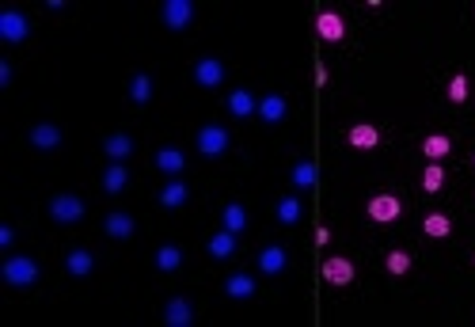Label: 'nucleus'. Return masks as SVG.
<instances>
[{
  "label": "nucleus",
  "instance_id": "obj_1",
  "mask_svg": "<svg viewBox=\"0 0 475 327\" xmlns=\"http://www.w3.org/2000/svg\"><path fill=\"white\" fill-rule=\"evenodd\" d=\"M4 282H8V286H16V289H31L38 282V263H35V259H27V255H12L4 263Z\"/></svg>",
  "mask_w": 475,
  "mask_h": 327
},
{
  "label": "nucleus",
  "instance_id": "obj_2",
  "mask_svg": "<svg viewBox=\"0 0 475 327\" xmlns=\"http://www.w3.org/2000/svg\"><path fill=\"white\" fill-rule=\"evenodd\" d=\"M365 213H369V221H377V225H392V221H400L403 202L395 198V194H373Z\"/></svg>",
  "mask_w": 475,
  "mask_h": 327
},
{
  "label": "nucleus",
  "instance_id": "obj_3",
  "mask_svg": "<svg viewBox=\"0 0 475 327\" xmlns=\"http://www.w3.org/2000/svg\"><path fill=\"white\" fill-rule=\"evenodd\" d=\"M31 35V23L23 12H16V8H8V12H0V38L12 42V46H19V42H27Z\"/></svg>",
  "mask_w": 475,
  "mask_h": 327
},
{
  "label": "nucleus",
  "instance_id": "obj_4",
  "mask_svg": "<svg viewBox=\"0 0 475 327\" xmlns=\"http://www.w3.org/2000/svg\"><path fill=\"white\" fill-rule=\"evenodd\" d=\"M198 152H202V156H225L228 152V129L225 126H202L198 129Z\"/></svg>",
  "mask_w": 475,
  "mask_h": 327
},
{
  "label": "nucleus",
  "instance_id": "obj_5",
  "mask_svg": "<svg viewBox=\"0 0 475 327\" xmlns=\"http://www.w3.org/2000/svg\"><path fill=\"white\" fill-rule=\"evenodd\" d=\"M50 217L58 225H76L84 217V202L76 198V194H58V198L50 202Z\"/></svg>",
  "mask_w": 475,
  "mask_h": 327
},
{
  "label": "nucleus",
  "instance_id": "obj_6",
  "mask_svg": "<svg viewBox=\"0 0 475 327\" xmlns=\"http://www.w3.org/2000/svg\"><path fill=\"white\" fill-rule=\"evenodd\" d=\"M160 16H164V27L183 31L194 19V4H191V0H168V4L160 8Z\"/></svg>",
  "mask_w": 475,
  "mask_h": 327
},
{
  "label": "nucleus",
  "instance_id": "obj_7",
  "mask_svg": "<svg viewBox=\"0 0 475 327\" xmlns=\"http://www.w3.org/2000/svg\"><path fill=\"white\" fill-rule=\"evenodd\" d=\"M324 282H327V286H350V282H353V263L346 255L324 259Z\"/></svg>",
  "mask_w": 475,
  "mask_h": 327
},
{
  "label": "nucleus",
  "instance_id": "obj_8",
  "mask_svg": "<svg viewBox=\"0 0 475 327\" xmlns=\"http://www.w3.org/2000/svg\"><path fill=\"white\" fill-rule=\"evenodd\" d=\"M316 31L324 42H342L346 38V19H342L338 12H319L316 16Z\"/></svg>",
  "mask_w": 475,
  "mask_h": 327
},
{
  "label": "nucleus",
  "instance_id": "obj_9",
  "mask_svg": "<svg viewBox=\"0 0 475 327\" xmlns=\"http://www.w3.org/2000/svg\"><path fill=\"white\" fill-rule=\"evenodd\" d=\"M194 80L202 84V88H217V84L225 80V65H220L217 58H202L194 65Z\"/></svg>",
  "mask_w": 475,
  "mask_h": 327
},
{
  "label": "nucleus",
  "instance_id": "obj_10",
  "mask_svg": "<svg viewBox=\"0 0 475 327\" xmlns=\"http://www.w3.org/2000/svg\"><path fill=\"white\" fill-rule=\"evenodd\" d=\"M164 323H168V327H191V323H194L191 301H183V297L168 301V309H164Z\"/></svg>",
  "mask_w": 475,
  "mask_h": 327
},
{
  "label": "nucleus",
  "instance_id": "obj_11",
  "mask_svg": "<svg viewBox=\"0 0 475 327\" xmlns=\"http://www.w3.org/2000/svg\"><path fill=\"white\" fill-rule=\"evenodd\" d=\"M346 141H350L353 149H377L380 145V129L369 126V122H358V126H350Z\"/></svg>",
  "mask_w": 475,
  "mask_h": 327
},
{
  "label": "nucleus",
  "instance_id": "obj_12",
  "mask_svg": "<svg viewBox=\"0 0 475 327\" xmlns=\"http://www.w3.org/2000/svg\"><path fill=\"white\" fill-rule=\"evenodd\" d=\"M209 255L213 259H232L236 255V232H228V228H220V232H213L209 236Z\"/></svg>",
  "mask_w": 475,
  "mask_h": 327
},
{
  "label": "nucleus",
  "instance_id": "obj_13",
  "mask_svg": "<svg viewBox=\"0 0 475 327\" xmlns=\"http://www.w3.org/2000/svg\"><path fill=\"white\" fill-rule=\"evenodd\" d=\"M228 111L236 114V118H251V114L259 111V100H255L247 88H236V92L228 95Z\"/></svg>",
  "mask_w": 475,
  "mask_h": 327
},
{
  "label": "nucleus",
  "instance_id": "obj_14",
  "mask_svg": "<svg viewBox=\"0 0 475 327\" xmlns=\"http://www.w3.org/2000/svg\"><path fill=\"white\" fill-rule=\"evenodd\" d=\"M31 145L42 149V152L58 149V145H61V129H58V126H50V122H38L35 129H31Z\"/></svg>",
  "mask_w": 475,
  "mask_h": 327
},
{
  "label": "nucleus",
  "instance_id": "obj_15",
  "mask_svg": "<svg viewBox=\"0 0 475 327\" xmlns=\"http://www.w3.org/2000/svg\"><path fill=\"white\" fill-rule=\"evenodd\" d=\"M319 183V168L312 160H297V168H293V187L297 191H312Z\"/></svg>",
  "mask_w": 475,
  "mask_h": 327
},
{
  "label": "nucleus",
  "instance_id": "obj_16",
  "mask_svg": "<svg viewBox=\"0 0 475 327\" xmlns=\"http://www.w3.org/2000/svg\"><path fill=\"white\" fill-rule=\"evenodd\" d=\"M285 263H289V255H285V247H278V244L267 247V252L259 255V270H262V274H282Z\"/></svg>",
  "mask_w": 475,
  "mask_h": 327
},
{
  "label": "nucleus",
  "instance_id": "obj_17",
  "mask_svg": "<svg viewBox=\"0 0 475 327\" xmlns=\"http://www.w3.org/2000/svg\"><path fill=\"white\" fill-rule=\"evenodd\" d=\"M92 267H95V259H92V252H84V247H76V252H69V259H65V270H69L73 278H87Z\"/></svg>",
  "mask_w": 475,
  "mask_h": 327
},
{
  "label": "nucleus",
  "instance_id": "obj_18",
  "mask_svg": "<svg viewBox=\"0 0 475 327\" xmlns=\"http://www.w3.org/2000/svg\"><path fill=\"white\" fill-rule=\"evenodd\" d=\"M285 111H289V107H285V100H282V95H267V100H259V118H262L267 126L282 122V118H285Z\"/></svg>",
  "mask_w": 475,
  "mask_h": 327
},
{
  "label": "nucleus",
  "instance_id": "obj_19",
  "mask_svg": "<svg viewBox=\"0 0 475 327\" xmlns=\"http://www.w3.org/2000/svg\"><path fill=\"white\" fill-rule=\"evenodd\" d=\"M103 152H107V156L114 160V164H122L129 152H134V141H129L126 134H110V137L103 141Z\"/></svg>",
  "mask_w": 475,
  "mask_h": 327
},
{
  "label": "nucleus",
  "instance_id": "obj_20",
  "mask_svg": "<svg viewBox=\"0 0 475 327\" xmlns=\"http://www.w3.org/2000/svg\"><path fill=\"white\" fill-rule=\"evenodd\" d=\"M107 236H114V240H126V236H134V217L129 213H107Z\"/></svg>",
  "mask_w": 475,
  "mask_h": 327
},
{
  "label": "nucleus",
  "instance_id": "obj_21",
  "mask_svg": "<svg viewBox=\"0 0 475 327\" xmlns=\"http://www.w3.org/2000/svg\"><path fill=\"white\" fill-rule=\"evenodd\" d=\"M156 168L168 171V176H179V171L186 168V156H183L179 149H160L156 152Z\"/></svg>",
  "mask_w": 475,
  "mask_h": 327
},
{
  "label": "nucleus",
  "instance_id": "obj_22",
  "mask_svg": "<svg viewBox=\"0 0 475 327\" xmlns=\"http://www.w3.org/2000/svg\"><path fill=\"white\" fill-rule=\"evenodd\" d=\"M422 152H426V160H445L449 152H452V141L445 134H429L422 141Z\"/></svg>",
  "mask_w": 475,
  "mask_h": 327
},
{
  "label": "nucleus",
  "instance_id": "obj_23",
  "mask_svg": "<svg viewBox=\"0 0 475 327\" xmlns=\"http://www.w3.org/2000/svg\"><path fill=\"white\" fill-rule=\"evenodd\" d=\"M126 183H129V171L122 168V164H110L107 176H103V191H107V194H122Z\"/></svg>",
  "mask_w": 475,
  "mask_h": 327
},
{
  "label": "nucleus",
  "instance_id": "obj_24",
  "mask_svg": "<svg viewBox=\"0 0 475 327\" xmlns=\"http://www.w3.org/2000/svg\"><path fill=\"white\" fill-rule=\"evenodd\" d=\"M186 194H191V191H186V183L175 179V183H168V187L160 191V205H164V210H179V205L186 202Z\"/></svg>",
  "mask_w": 475,
  "mask_h": 327
},
{
  "label": "nucleus",
  "instance_id": "obj_25",
  "mask_svg": "<svg viewBox=\"0 0 475 327\" xmlns=\"http://www.w3.org/2000/svg\"><path fill=\"white\" fill-rule=\"evenodd\" d=\"M225 293H228V297H236V301H244V297L255 293V278H251V274H232L225 282Z\"/></svg>",
  "mask_w": 475,
  "mask_h": 327
},
{
  "label": "nucleus",
  "instance_id": "obj_26",
  "mask_svg": "<svg viewBox=\"0 0 475 327\" xmlns=\"http://www.w3.org/2000/svg\"><path fill=\"white\" fill-rule=\"evenodd\" d=\"M220 225H225L228 232H244V228H247V210H244V205H236V202L225 205V213H220Z\"/></svg>",
  "mask_w": 475,
  "mask_h": 327
},
{
  "label": "nucleus",
  "instance_id": "obj_27",
  "mask_svg": "<svg viewBox=\"0 0 475 327\" xmlns=\"http://www.w3.org/2000/svg\"><path fill=\"white\" fill-rule=\"evenodd\" d=\"M422 232H426V236H434V240H445V236L452 232V221H449L445 213H426Z\"/></svg>",
  "mask_w": 475,
  "mask_h": 327
},
{
  "label": "nucleus",
  "instance_id": "obj_28",
  "mask_svg": "<svg viewBox=\"0 0 475 327\" xmlns=\"http://www.w3.org/2000/svg\"><path fill=\"white\" fill-rule=\"evenodd\" d=\"M129 100H134L137 107H145L152 100V80H149V73H137L134 80H129Z\"/></svg>",
  "mask_w": 475,
  "mask_h": 327
},
{
  "label": "nucleus",
  "instance_id": "obj_29",
  "mask_svg": "<svg viewBox=\"0 0 475 327\" xmlns=\"http://www.w3.org/2000/svg\"><path fill=\"white\" fill-rule=\"evenodd\" d=\"M441 187H445V168H441L437 160H429L426 171H422V191L426 194H437Z\"/></svg>",
  "mask_w": 475,
  "mask_h": 327
},
{
  "label": "nucleus",
  "instance_id": "obj_30",
  "mask_svg": "<svg viewBox=\"0 0 475 327\" xmlns=\"http://www.w3.org/2000/svg\"><path fill=\"white\" fill-rule=\"evenodd\" d=\"M183 263V252L175 244H164L160 252H156V270H164V274H171V270H179Z\"/></svg>",
  "mask_w": 475,
  "mask_h": 327
},
{
  "label": "nucleus",
  "instance_id": "obj_31",
  "mask_svg": "<svg viewBox=\"0 0 475 327\" xmlns=\"http://www.w3.org/2000/svg\"><path fill=\"white\" fill-rule=\"evenodd\" d=\"M468 95H471V80H468V73H457L449 80V103H468Z\"/></svg>",
  "mask_w": 475,
  "mask_h": 327
},
{
  "label": "nucleus",
  "instance_id": "obj_32",
  "mask_svg": "<svg viewBox=\"0 0 475 327\" xmlns=\"http://www.w3.org/2000/svg\"><path fill=\"white\" fill-rule=\"evenodd\" d=\"M278 221L282 225H297V221H301V198H293V194H289V198H282L278 202Z\"/></svg>",
  "mask_w": 475,
  "mask_h": 327
},
{
  "label": "nucleus",
  "instance_id": "obj_33",
  "mask_svg": "<svg viewBox=\"0 0 475 327\" xmlns=\"http://www.w3.org/2000/svg\"><path fill=\"white\" fill-rule=\"evenodd\" d=\"M411 270V255L407 252H388V274H407Z\"/></svg>",
  "mask_w": 475,
  "mask_h": 327
},
{
  "label": "nucleus",
  "instance_id": "obj_34",
  "mask_svg": "<svg viewBox=\"0 0 475 327\" xmlns=\"http://www.w3.org/2000/svg\"><path fill=\"white\" fill-rule=\"evenodd\" d=\"M12 240H16V232H12V228H8V225H0V247H8V244H12Z\"/></svg>",
  "mask_w": 475,
  "mask_h": 327
},
{
  "label": "nucleus",
  "instance_id": "obj_35",
  "mask_svg": "<svg viewBox=\"0 0 475 327\" xmlns=\"http://www.w3.org/2000/svg\"><path fill=\"white\" fill-rule=\"evenodd\" d=\"M8 80H12V65H8V61H0V88H4Z\"/></svg>",
  "mask_w": 475,
  "mask_h": 327
},
{
  "label": "nucleus",
  "instance_id": "obj_36",
  "mask_svg": "<svg viewBox=\"0 0 475 327\" xmlns=\"http://www.w3.org/2000/svg\"><path fill=\"white\" fill-rule=\"evenodd\" d=\"M316 84H319V88L327 84V65H316Z\"/></svg>",
  "mask_w": 475,
  "mask_h": 327
}]
</instances>
